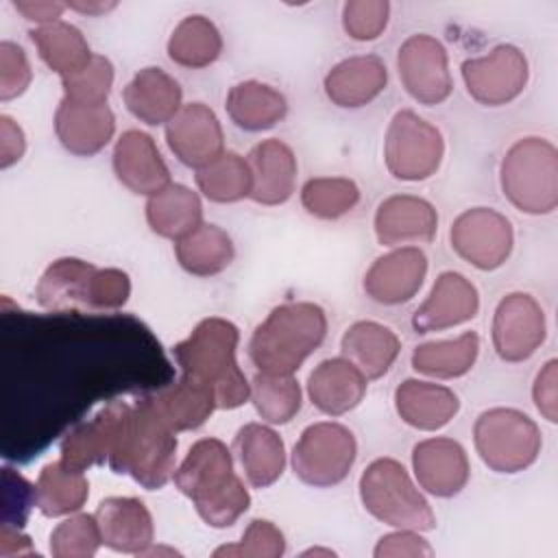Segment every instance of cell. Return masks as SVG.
I'll use <instances>...</instances> for the list:
<instances>
[{
  "label": "cell",
  "instance_id": "cell-1",
  "mask_svg": "<svg viewBox=\"0 0 558 558\" xmlns=\"http://www.w3.org/2000/svg\"><path fill=\"white\" fill-rule=\"evenodd\" d=\"M177 432L159 416L148 395L118 403L107 464L118 475L133 477L146 490L172 482L177 469Z\"/></svg>",
  "mask_w": 558,
  "mask_h": 558
},
{
  "label": "cell",
  "instance_id": "cell-2",
  "mask_svg": "<svg viewBox=\"0 0 558 558\" xmlns=\"http://www.w3.org/2000/svg\"><path fill=\"white\" fill-rule=\"evenodd\" d=\"M172 482L194 504L198 517L216 530L231 527L251 506L248 488L233 471L231 449L214 436L190 447Z\"/></svg>",
  "mask_w": 558,
  "mask_h": 558
},
{
  "label": "cell",
  "instance_id": "cell-3",
  "mask_svg": "<svg viewBox=\"0 0 558 558\" xmlns=\"http://www.w3.org/2000/svg\"><path fill=\"white\" fill-rule=\"evenodd\" d=\"M238 342L240 331L231 320L207 316L172 347L181 375L209 388L218 410H235L251 397V381L238 364Z\"/></svg>",
  "mask_w": 558,
  "mask_h": 558
},
{
  "label": "cell",
  "instance_id": "cell-4",
  "mask_svg": "<svg viewBox=\"0 0 558 558\" xmlns=\"http://www.w3.org/2000/svg\"><path fill=\"white\" fill-rule=\"evenodd\" d=\"M327 314L312 301H290L270 310L248 340V360L259 373L294 375L325 342Z\"/></svg>",
  "mask_w": 558,
  "mask_h": 558
},
{
  "label": "cell",
  "instance_id": "cell-5",
  "mask_svg": "<svg viewBox=\"0 0 558 558\" xmlns=\"http://www.w3.org/2000/svg\"><path fill=\"white\" fill-rule=\"evenodd\" d=\"M131 296V279L120 268H98L78 257L54 259L35 286V301L48 312L107 314Z\"/></svg>",
  "mask_w": 558,
  "mask_h": 558
},
{
  "label": "cell",
  "instance_id": "cell-6",
  "mask_svg": "<svg viewBox=\"0 0 558 558\" xmlns=\"http://www.w3.org/2000/svg\"><path fill=\"white\" fill-rule=\"evenodd\" d=\"M504 198L521 214L547 216L558 207V150L545 137H521L499 166Z\"/></svg>",
  "mask_w": 558,
  "mask_h": 558
},
{
  "label": "cell",
  "instance_id": "cell-7",
  "mask_svg": "<svg viewBox=\"0 0 558 558\" xmlns=\"http://www.w3.org/2000/svg\"><path fill=\"white\" fill-rule=\"evenodd\" d=\"M357 490L364 510L395 530L429 532L436 527V514L429 501L395 458H375L362 471Z\"/></svg>",
  "mask_w": 558,
  "mask_h": 558
},
{
  "label": "cell",
  "instance_id": "cell-8",
  "mask_svg": "<svg viewBox=\"0 0 558 558\" xmlns=\"http://www.w3.org/2000/svg\"><path fill=\"white\" fill-rule=\"evenodd\" d=\"M480 460L495 473L512 475L530 469L543 447L538 425L517 408H488L473 425Z\"/></svg>",
  "mask_w": 558,
  "mask_h": 558
},
{
  "label": "cell",
  "instance_id": "cell-9",
  "mask_svg": "<svg viewBox=\"0 0 558 558\" xmlns=\"http://www.w3.org/2000/svg\"><path fill=\"white\" fill-rule=\"evenodd\" d=\"M357 458L353 432L336 421L307 425L292 447V471L312 488H331L347 480Z\"/></svg>",
  "mask_w": 558,
  "mask_h": 558
},
{
  "label": "cell",
  "instance_id": "cell-10",
  "mask_svg": "<svg viewBox=\"0 0 558 558\" xmlns=\"http://www.w3.org/2000/svg\"><path fill=\"white\" fill-rule=\"evenodd\" d=\"M445 157L440 129L412 109H399L386 129L384 163L386 170L405 183L434 177Z\"/></svg>",
  "mask_w": 558,
  "mask_h": 558
},
{
  "label": "cell",
  "instance_id": "cell-11",
  "mask_svg": "<svg viewBox=\"0 0 558 558\" xmlns=\"http://www.w3.org/2000/svg\"><path fill=\"white\" fill-rule=\"evenodd\" d=\"M460 74L466 94L484 107H504L517 100L530 81V63L521 48L499 44L482 57L464 59Z\"/></svg>",
  "mask_w": 558,
  "mask_h": 558
},
{
  "label": "cell",
  "instance_id": "cell-12",
  "mask_svg": "<svg viewBox=\"0 0 558 558\" xmlns=\"http://www.w3.org/2000/svg\"><path fill=\"white\" fill-rule=\"evenodd\" d=\"M453 253L477 270L501 268L514 248L512 222L493 207L464 209L449 229Z\"/></svg>",
  "mask_w": 558,
  "mask_h": 558
},
{
  "label": "cell",
  "instance_id": "cell-13",
  "mask_svg": "<svg viewBox=\"0 0 558 558\" xmlns=\"http://www.w3.org/2000/svg\"><path fill=\"white\" fill-rule=\"evenodd\" d=\"M397 72L403 89L418 105H440L453 92L447 48L434 35H410L397 50Z\"/></svg>",
  "mask_w": 558,
  "mask_h": 558
},
{
  "label": "cell",
  "instance_id": "cell-14",
  "mask_svg": "<svg viewBox=\"0 0 558 558\" xmlns=\"http://www.w3.org/2000/svg\"><path fill=\"white\" fill-rule=\"evenodd\" d=\"M547 336L545 312L527 292L506 294L493 314L490 340L499 360L519 364L530 360Z\"/></svg>",
  "mask_w": 558,
  "mask_h": 558
},
{
  "label": "cell",
  "instance_id": "cell-15",
  "mask_svg": "<svg viewBox=\"0 0 558 558\" xmlns=\"http://www.w3.org/2000/svg\"><path fill=\"white\" fill-rule=\"evenodd\" d=\"M166 144L185 168L201 170L225 153V131L211 107L187 102L163 126Z\"/></svg>",
  "mask_w": 558,
  "mask_h": 558
},
{
  "label": "cell",
  "instance_id": "cell-16",
  "mask_svg": "<svg viewBox=\"0 0 558 558\" xmlns=\"http://www.w3.org/2000/svg\"><path fill=\"white\" fill-rule=\"evenodd\" d=\"M427 255L418 246H397L379 255L364 272L362 288L364 294L379 305H403L412 301L425 277H427Z\"/></svg>",
  "mask_w": 558,
  "mask_h": 558
},
{
  "label": "cell",
  "instance_id": "cell-17",
  "mask_svg": "<svg viewBox=\"0 0 558 558\" xmlns=\"http://www.w3.org/2000/svg\"><path fill=\"white\" fill-rule=\"evenodd\" d=\"M412 471L418 488L440 499L462 493L471 477L466 449L447 436L418 440L412 447Z\"/></svg>",
  "mask_w": 558,
  "mask_h": 558
},
{
  "label": "cell",
  "instance_id": "cell-18",
  "mask_svg": "<svg viewBox=\"0 0 558 558\" xmlns=\"http://www.w3.org/2000/svg\"><path fill=\"white\" fill-rule=\"evenodd\" d=\"M480 312V292L462 272L445 270L436 277L427 299L412 314L416 333L445 331L473 320Z\"/></svg>",
  "mask_w": 558,
  "mask_h": 558
},
{
  "label": "cell",
  "instance_id": "cell-19",
  "mask_svg": "<svg viewBox=\"0 0 558 558\" xmlns=\"http://www.w3.org/2000/svg\"><path fill=\"white\" fill-rule=\"evenodd\" d=\"M373 231L381 246L427 244L438 231L436 207L414 194H392L384 198L373 216Z\"/></svg>",
  "mask_w": 558,
  "mask_h": 558
},
{
  "label": "cell",
  "instance_id": "cell-20",
  "mask_svg": "<svg viewBox=\"0 0 558 558\" xmlns=\"http://www.w3.org/2000/svg\"><path fill=\"white\" fill-rule=\"evenodd\" d=\"M111 166L116 179L133 194L153 196L172 183L155 140L140 129H129L116 140Z\"/></svg>",
  "mask_w": 558,
  "mask_h": 558
},
{
  "label": "cell",
  "instance_id": "cell-21",
  "mask_svg": "<svg viewBox=\"0 0 558 558\" xmlns=\"http://www.w3.org/2000/svg\"><path fill=\"white\" fill-rule=\"evenodd\" d=\"M246 163L251 170V201L264 207H277L292 198L299 163L286 142L277 137L262 140L248 150Z\"/></svg>",
  "mask_w": 558,
  "mask_h": 558
},
{
  "label": "cell",
  "instance_id": "cell-22",
  "mask_svg": "<svg viewBox=\"0 0 558 558\" xmlns=\"http://www.w3.org/2000/svg\"><path fill=\"white\" fill-rule=\"evenodd\" d=\"M102 545L118 554L144 556L155 543V521L137 497H107L96 508Z\"/></svg>",
  "mask_w": 558,
  "mask_h": 558
},
{
  "label": "cell",
  "instance_id": "cell-23",
  "mask_svg": "<svg viewBox=\"0 0 558 558\" xmlns=\"http://www.w3.org/2000/svg\"><path fill=\"white\" fill-rule=\"evenodd\" d=\"M368 390L364 373L347 357L323 360L307 377V399L327 416H342L355 410Z\"/></svg>",
  "mask_w": 558,
  "mask_h": 558
},
{
  "label": "cell",
  "instance_id": "cell-24",
  "mask_svg": "<svg viewBox=\"0 0 558 558\" xmlns=\"http://www.w3.org/2000/svg\"><path fill=\"white\" fill-rule=\"evenodd\" d=\"M388 85V68L375 54H355L338 61L323 78L325 96L340 109H360L373 102Z\"/></svg>",
  "mask_w": 558,
  "mask_h": 558
},
{
  "label": "cell",
  "instance_id": "cell-25",
  "mask_svg": "<svg viewBox=\"0 0 558 558\" xmlns=\"http://www.w3.org/2000/svg\"><path fill=\"white\" fill-rule=\"evenodd\" d=\"M122 100L135 120L148 126H166L183 107V89L163 68L146 65L126 83Z\"/></svg>",
  "mask_w": 558,
  "mask_h": 558
},
{
  "label": "cell",
  "instance_id": "cell-26",
  "mask_svg": "<svg viewBox=\"0 0 558 558\" xmlns=\"http://www.w3.org/2000/svg\"><path fill=\"white\" fill-rule=\"evenodd\" d=\"M395 410L405 425L418 432H438L456 418L460 399L449 386L410 377L395 388Z\"/></svg>",
  "mask_w": 558,
  "mask_h": 558
},
{
  "label": "cell",
  "instance_id": "cell-27",
  "mask_svg": "<svg viewBox=\"0 0 558 558\" xmlns=\"http://www.w3.org/2000/svg\"><path fill=\"white\" fill-rule=\"evenodd\" d=\"M116 133V116L109 105L85 107L61 98L54 111V135L59 144L76 157L100 153Z\"/></svg>",
  "mask_w": 558,
  "mask_h": 558
},
{
  "label": "cell",
  "instance_id": "cell-28",
  "mask_svg": "<svg viewBox=\"0 0 558 558\" xmlns=\"http://www.w3.org/2000/svg\"><path fill=\"white\" fill-rule=\"evenodd\" d=\"M233 451L253 488L272 486L286 471L283 438L268 423L242 425L233 438Z\"/></svg>",
  "mask_w": 558,
  "mask_h": 558
},
{
  "label": "cell",
  "instance_id": "cell-29",
  "mask_svg": "<svg viewBox=\"0 0 558 558\" xmlns=\"http://www.w3.org/2000/svg\"><path fill=\"white\" fill-rule=\"evenodd\" d=\"M340 353L355 364L364 377L381 379L401 353L399 336L377 320H355L340 340Z\"/></svg>",
  "mask_w": 558,
  "mask_h": 558
},
{
  "label": "cell",
  "instance_id": "cell-30",
  "mask_svg": "<svg viewBox=\"0 0 558 558\" xmlns=\"http://www.w3.org/2000/svg\"><path fill=\"white\" fill-rule=\"evenodd\" d=\"M225 109L238 129L246 133H262L277 126L286 118L288 100L272 85L248 78L235 83L227 92Z\"/></svg>",
  "mask_w": 558,
  "mask_h": 558
},
{
  "label": "cell",
  "instance_id": "cell-31",
  "mask_svg": "<svg viewBox=\"0 0 558 558\" xmlns=\"http://www.w3.org/2000/svg\"><path fill=\"white\" fill-rule=\"evenodd\" d=\"M120 399L102 405L92 418L76 423L59 445V460L74 471L85 473L92 466L105 464L111 449L113 425L118 416Z\"/></svg>",
  "mask_w": 558,
  "mask_h": 558
},
{
  "label": "cell",
  "instance_id": "cell-32",
  "mask_svg": "<svg viewBox=\"0 0 558 558\" xmlns=\"http://www.w3.org/2000/svg\"><path fill=\"white\" fill-rule=\"evenodd\" d=\"M144 214L150 231L172 242L185 238L203 225L201 196L183 183H170L157 194L148 196Z\"/></svg>",
  "mask_w": 558,
  "mask_h": 558
},
{
  "label": "cell",
  "instance_id": "cell-33",
  "mask_svg": "<svg viewBox=\"0 0 558 558\" xmlns=\"http://www.w3.org/2000/svg\"><path fill=\"white\" fill-rule=\"evenodd\" d=\"M148 399L177 434L198 429L218 410L214 392L183 375L174 384L148 392Z\"/></svg>",
  "mask_w": 558,
  "mask_h": 558
},
{
  "label": "cell",
  "instance_id": "cell-34",
  "mask_svg": "<svg viewBox=\"0 0 558 558\" xmlns=\"http://www.w3.org/2000/svg\"><path fill=\"white\" fill-rule=\"evenodd\" d=\"M28 37H31L39 59L59 78L76 74L94 57L81 28H76L74 24H70L65 20L35 26V28H31Z\"/></svg>",
  "mask_w": 558,
  "mask_h": 558
},
{
  "label": "cell",
  "instance_id": "cell-35",
  "mask_svg": "<svg viewBox=\"0 0 558 558\" xmlns=\"http://www.w3.org/2000/svg\"><path fill=\"white\" fill-rule=\"evenodd\" d=\"M174 257L192 277H216L231 266L235 246L222 227L203 222L192 233L174 242Z\"/></svg>",
  "mask_w": 558,
  "mask_h": 558
},
{
  "label": "cell",
  "instance_id": "cell-36",
  "mask_svg": "<svg viewBox=\"0 0 558 558\" xmlns=\"http://www.w3.org/2000/svg\"><path fill=\"white\" fill-rule=\"evenodd\" d=\"M480 336L464 331L451 340L423 342L412 351V368L434 379H458L464 377L477 362Z\"/></svg>",
  "mask_w": 558,
  "mask_h": 558
},
{
  "label": "cell",
  "instance_id": "cell-37",
  "mask_svg": "<svg viewBox=\"0 0 558 558\" xmlns=\"http://www.w3.org/2000/svg\"><path fill=\"white\" fill-rule=\"evenodd\" d=\"M166 52L172 63L187 70H203L222 52V35L205 15H185L170 33Z\"/></svg>",
  "mask_w": 558,
  "mask_h": 558
},
{
  "label": "cell",
  "instance_id": "cell-38",
  "mask_svg": "<svg viewBox=\"0 0 558 558\" xmlns=\"http://www.w3.org/2000/svg\"><path fill=\"white\" fill-rule=\"evenodd\" d=\"M37 508L48 519L81 512L89 497V482L85 473L68 469L61 460L48 462L35 482Z\"/></svg>",
  "mask_w": 558,
  "mask_h": 558
},
{
  "label": "cell",
  "instance_id": "cell-39",
  "mask_svg": "<svg viewBox=\"0 0 558 558\" xmlns=\"http://www.w3.org/2000/svg\"><path fill=\"white\" fill-rule=\"evenodd\" d=\"M248 401L264 423L286 425L299 414L303 392L294 375H272L257 371L251 379Z\"/></svg>",
  "mask_w": 558,
  "mask_h": 558
},
{
  "label": "cell",
  "instance_id": "cell-40",
  "mask_svg": "<svg viewBox=\"0 0 558 558\" xmlns=\"http://www.w3.org/2000/svg\"><path fill=\"white\" fill-rule=\"evenodd\" d=\"M194 179L198 192L218 205L238 203L251 194V170L246 157L233 150H225L218 159L196 170Z\"/></svg>",
  "mask_w": 558,
  "mask_h": 558
},
{
  "label": "cell",
  "instance_id": "cell-41",
  "mask_svg": "<svg viewBox=\"0 0 558 558\" xmlns=\"http://www.w3.org/2000/svg\"><path fill=\"white\" fill-rule=\"evenodd\" d=\"M360 187L347 177H314L301 187L303 209L320 220H338L355 209Z\"/></svg>",
  "mask_w": 558,
  "mask_h": 558
},
{
  "label": "cell",
  "instance_id": "cell-42",
  "mask_svg": "<svg viewBox=\"0 0 558 558\" xmlns=\"http://www.w3.org/2000/svg\"><path fill=\"white\" fill-rule=\"evenodd\" d=\"M50 554L54 558H92L102 545L96 514L74 512L63 517L50 532Z\"/></svg>",
  "mask_w": 558,
  "mask_h": 558
},
{
  "label": "cell",
  "instance_id": "cell-43",
  "mask_svg": "<svg viewBox=\"0 0 558 558\" xmlns=\"http://www.w3.org/2000/svg\"><path fill=\"white\" fill-rule=\"evenodd\" d=\"M113 63L105 54L94 52L92 61L83 70L61 78L63 100L85 107L107 105V98L113 87Z\"/></svg>",
  "mask_w": 558,
  "mask_h": 558
},
{
  "label": "cell",
  "instance_id": "cell-44",
  "mask_svg": "<svg viewBox=\"0 0 558 558\" xmlns=\"http://www.w3.org/2000/svg\"><path fill=\"white\" fill-rule=\"evenodd\" d=\"M286 554L283 532L268 519H253L242 538L233 545H222L214 549V556H235V558H279Z\"/></svg>",
  "mask_w": 558,
  "mask_h": 558
},
{
  "label": "cell",
  "instance_id": "cell-45",
  "mask_svg": "<svg viewBox=\"0 0 558 558\" xmlns=\"http://www.w3.org/2000/svg\"><path fill=\"white\" fill-rule=\"evenodd\" d=\"M390 20L386 0H349L342 4V28L355 41L377 39Z\"/></svg>",
  "mask_w": 558,
  "mask_h": 558
},
{
  "label": "cell",
  "instance_id": "cell-46",
  "mask_svg": "<svg viewBox=\"0 0 558 558\" xmlns=\"http://www.w3.org/2000/svg\"><path fill=\"white\" fill-rule=\"evenodd\" d=\"M33 81V68L24 48L11 39L0 41V100L22 96Z\"/></svg>",
  "mask_w": 558,
  "mask_h": 558
},
{
  "label": "cell",
  "instance_id": "cell-47",
  "mask_svg": "<svg viewBox=\"0 0 558 558\" xmlns=\"http://www.w3.org/2000/svg\"><path fill=\"white\" fill-rule=\"evenodd\" d=\"M37 508L35 484L17 471L2 469V523L24 527L31 510Z\"/></svg>",
  "mask_w": 558,
  "mask_h": 558
},
{
  "label": "cell",
  "instance_id": "cell-48",
  "mask_svg": "<svg viewBox=\"0 0 558 558\" xmlns=\"http://www.w3.org/2000/svg\"><path fill=\"white\" fill-rule=\"evenodd\" d=\"M375 558H429L434 556V549L429 545V541L416 532V530H395L390 534H384L375 549H373Z\"/></svg>",
  "mask_w": 558,
  "mask_h": 558
},
{
  "label": "cell",
  "instance_id": "cell-49",
  "mask_svg": "<svg viewBox=\"0 0 558 558\" xmlns=\"http://www.w3.org/2000/svg\"><path fill=\"white\" fill-rule=\"evenodd\" d=\"M532 401L543 418L558 421V360L545 362L532 384Z\"/></svg>",
  "mask_w": 558,
  "mask_h": 558
},
{
  "label": "cell",
  "instance_id": "cell-50",
  "mask_svg": "<svg viewBox=\"0 0 558 558\" xmlns=\"http://www.w3.org/2000/svg\"><path fill=\"white\" fill-rule=\"evenodd\" d=\"M26 153V135L22 126L7 113L0 116V168L15 166Z\"/></svg>",
  "mask_w": 558,
  "mask_h": 558
},
{
  "label": "cell",
  "instance_id": "cell-51",
  "mask_svg": "<svg viewBox=\"0 0 558 558\" xmlns=\"http://www.w3.org/2000/svg\"><path fill=\"white\" fill-rule=\"evenodd\" d=\"M13 9L24 20L35 22V26H44V24L61 20V15L68 9V4L65 2H57V0H15Z\"/></svg>",
  "mask_w": 558,
  "mask_h": 558
},
{
  "label": "cell",
  "instance_id": "cell-52",
  "mask_svg": "<svg viewBox=\"0 0 558 558\" xmlns=\"http://www.w3.org/2000/svg\"><path fill=\"white\" fill-rule=\"evenodd\" d=\"M0 556L2 558H11V556H37L31 536H26L22 532V527L9 525V523H0Z\"/></svg>",
  "mask_w": 558,
  "mask_h": 558
},
{
  "label": "cell",
  "instance_id": "cell-53",
  "mask_svg": "<svg viewBox=\"0 0 558 558\" xmlns=\"http://www.w3.org/2000/svg\"><path fill=\"white\" fill-rule=\"evenodd\" d=\"M68 9L85 13V15H102L111 9H116V2H65Z\"/></svg>",
  "mask_w": 558,
  "mask_h": 558
},
{
  "label": "cell",
  "instance_id": "cell-54",
  "mask_svg": "<svg viewBox=\"0 0 558 558\" xmlns=\"http://www.w3.org/2000/svg\"><path fill=\"white\" fill-rule=\"evenodd\" d=\"M301 556H336L333 549H323V547H312V549H305Z\"/></svg>",
  "mask_w": 558,
  "mask_h": 558
}]
</instances>
